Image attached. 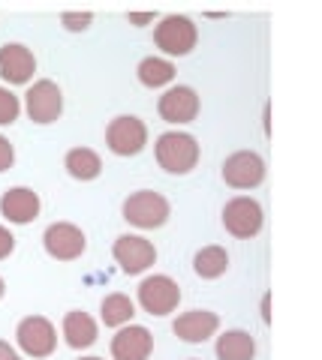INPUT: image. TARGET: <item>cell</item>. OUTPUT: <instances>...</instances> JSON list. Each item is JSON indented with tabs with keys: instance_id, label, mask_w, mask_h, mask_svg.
Instances as JSON below:
<instances>
[{
	"instance_id": "obj_1",
	"label": "cell",
	"mask_w": 322,
	"mask_h": 360,
	"mask_svg": "<svg viewBox=\"0 0 322 360\" xmlns=\"http://www.w3.org/2000/svg\"><path fill=\"white\" fill-rule=\"evenodd\" d=\"M157 162L169 174H190L199 162V144L187 132H163L154 144Z\"/></svg>"
},
{
	"instance_id": "obj_2",
	"label": "cell",
	"mask_w": 322,
	"mask_h": 360,
	"mask_svg": "<svg viewBox=\"0 0 322 360\" xmlns=\"http://www.w3.org/2000/svg\"><path fill=\"white\" fill-rule=\"evenodd\" d=\"M154 42L163 54L169 58H184L190 54L199 42V30L193 25V18L187 15H166L157 27H154Z\"/></svg>"
},
{
	"instance_id": "obj_3",
	"label": "cell",
	"mask_w": 322,
	"mask_h": 360,
	"mask_svg": "<svg viewBox=\"0 0 322 360\" xmlns=\"http://www.w3.org/2000/svg\"><path fill=\"white\" fill-rule=\"evenodd\" d=\"M124 219L136 229H160L169 219V201L154 189H139L124 201Z\"/></svg>"
},
{
	"instance_id": "obj_4",
	"label": "cell",
	"mask_w": 322,
	"mask_h": 360,
	"mask_svg": "<svg viewBox=\"0 0 322 360\" xmlns=\"http://www.w3.org/2000/svg\"><path fill=\"white\" fill-rule=\"evenodd\" d=\"M16 340L27 357L39 360V357L54 354V348H58V330H54V324L49 319H42V315H27V319L18 321Z\"/></svg>"
},
{
	"instance_id": "obj_5",
	"label": "cell",
	"mask_w": 322,
	"mask_h": 360,
	"mask_svg": "<svg viewBox=\"0 0 322 360\" xmlns=\"http://www.w3.org/2000/svg\"><path fill=\"white\" fill-rule=\"evenodd\" d=\"M262 205L256 198H250V195H238V198H232L226 201V207H223V225H226V231L232 234V238H238V240H250V238H256V234L262 231Z\"/></svg>"
},
{
	"instance_id": "obj_6",
	"label": "cell",
	"mask_w": 322,
	"mask_h": 360,
	"mask_svg": "<svg viewBox=\"0 0 322 360\" xmlns=\"http://www.w3.org/2000/svg\"><path fill=\"white\" fill-rule=\"evenodd\" d=\"M106 144L115 156H136L145 150V144H148V127L132 115H120L109 123Z\"/></svg>"
},
{
	"instance_id": "obj_7",
	"label": "cell",
	"mask_w": 322,
	"mask_h": 360,
	"mask_svg": "<svg viewBox=\"0 0 322 360\" xmlns=\"http://www.w3.org/2000/svg\"><path fill=\"white\" fill-rule=\"evenodd\" d=\"M178 303H181V288L172 276H148L142 279L139 285V307L145 309L148 315H169L178 309Z\"/></svg>"
},
{
	"instance_id": "obj_8",
	"label": "cell",
	"mask_w": 322,
	"mask_h": 360,
	"mask_svg": "<svg viewBox=\"0 0 322 360\" xmlns=\"http://www.w3.org/2000/svg\"><path fill=\"white\" fill-rule=\"evenodd\" d=\"M112 255L115 262L120 264V270L130 276L136 274H145V270L157 262V250H154V243L139 238V234H120L112 246Z\"/></svg>"
},
{
	"instance_id": "obj_9",
	"label": "cell",
	"mask_w": 322,
	"mask_h": 360,
	"mask_svg": "<svg viewBox=\"0 0 322 360\" xmlns=\"http://www.w3.org/2000/svg\"><path fill=\"white\" fill-rule=\"evenodd\" d=\"M223 180L232 189H256L265 180V162L256 150H238L223 162Z\"/></svg>"
},
{
	"instance_id": "obj_10",
	"label": "cell",
	"mask_w": 322,
	"mask_h": 360,
	"mask_svg": "<svg viewBox=\"0 0 322 360\" xmlns=\"http://www.w3.org/2000/svg\"><path fill=\"white\" fill-rule=\"evenodd\" d=\"M42 243H46V252L58 262H75L87 246L85 231L73 222H51L42 234Z\"/></svg>"
},
{
	"instance_id": "obj_11",
	"label": "cell",
	"mask_w": 322,
	"mask_h": 360,
	"mask_svg": "<svg viewBox=\"0 0 322 360\" xmlns=\"http://www.w3.org/2000/svg\"><path fill=\"white\" fill-rule=\"evenodd\" d=\"M25 108H27V117L33 123H54L63 111L61 87L54 82H49V78H42V82H37L25 94Z\"/></svg>"
},
{
	"instance_id": "obj_12",
	"label": "cell",
	"mask_w": 322,
	"mask_h": 360,
	"mask_svg": "<svg viewBox=\"0 0 322 360\" xmlns=\"http://www.w3.org/2000/svg\"><path fill=\"white\" fill-rule=\"evenodd\" d=\"M33 72H37V58L27 45L21 42H6L0 49V78L6 84H27Z\"/></svg>"
},
{
	"instance_id": "obj_13",
	"label": "cell",
	"mask_w": 322,
	"mask_h": 360,
	"mask_svg": "<svg viewBox=\"0 0 322 360\" xmlns=\"http://www.w3.org/2000/svg\"><path fill=\"white\" fill-rule=\"evenodd\" d=\"M39 195L27 186H13L0 195V217L13 225H27L39 217Z\"/></svg>"
},
{
	"instance_id": "obj_14",
	"label": "cell",
	"mask_w": 322,
	"mask_h": 360,
	"mask_svg": "<svg viewBox=\"0 0 322 360\" xmlns=\"http://www.w3.org/2000/svg\"><path fill=\"white\" fill-rule=\"evenodd\" d=\"M157 111L166 123H190L199 115V96L193 87H172L166 90L157 103Z\"/></svg>"
},
{
	"instance_id": "obj_15",
	"label": "cell",
	"mask_w": 322,
	"mask_h": 360,
	"mask_svg": "<svg viewBox=\"0 0 322 360\" xmlns=\"http://www.w3.org/2000/svg\"><path fill=\"white\" fill-rule=\"evenodd\" d=\"M151 352H154V336L148 328L130 324V328H120L112 336V357L115 360H148Z\"/></svg>"
},
{
	"instance_id": "obj_16",
	"label": "cell",
	"mask_w": 322,
	"mask_h": 360,
	"mask_svg": "<svg viewBox=\"0 0 322 360\" xmlns=\"http://www.w3.org/2000/svg\"><path fill=\"white\" fill-rule=\"evenodd\" d=\"M220 328V319L217 312H208V309H190V312H181L172 324V330L178 340L184 342H205L208 336H214Z\"/></svg>"
},
{
	"instance_id": "obj_17",
	"label": "cell",
	"mask_w": 322,
	"mask_h": 360,
	"mask_svg": "<svg viewBox=\"0 0 322 360\" xmlns=\"http://www.w3.org/2000/svg\"><path fill=\"white\" fill-rule=\"evenodd\" d=\"M63 340L70 348L82 352V348H91L97 342V321L82 309H73L63 315Z\"/></svg>"
},
{
	"instance_id": "obj_18",
	"label": "cell",
	"mask_w": 322,
	"mask_h": 360,
	"mask_svg": "<svg viewBox=\"0 0 322 360\" xmlns=\"http://www.w3.org/2000/svg\"><path fill=\"white\" fill-rule=\"evenodd\" d=\"M256 357V340L247 330H226L217 336V360H253Z\"/></svg>"
},
{
	"instance_id": "obj_19",
	"label": "cell",
	"mask_w": 322,
	"mask_h": 360,
	"mask_svg": "<svg viewBox=\"0 0 322 360\" xmlns=\"http://www.w3.org/2000/svg\"><path fill=\"white\" fill-rule=\"evenodd\" d=\"M63 168L75 180H94V177H99V172H103V160H99V153L91 148H73L66 153Z\"/></svg>"
},
{
	"instance_id": "obj_20",
	"label": "cell",
	"mask_w": 322,
	"mask_h": 360,
	"mask_svg": "<svg viewBox=\"0 0 322 360\" xmlns=\"http://www.w3.org/2000/svg\"><path fill=\"white\" fill-rule=\"evenodd\" d=\"M136 72H139V82L145 87H151V90L166 87V84L175 82V63L166 60V58H145L139 63Z\"/></svg>"
},
{
	"instance_id": "obj_21",
	"label": "cell",
	"mask_w": 322,
	"mask_h": 360,
	"mask_svg": "<svg viewBox=\"0 0 322 360\" xmlns=\"http://www.w3.org/2000/svg\"><path fill=\"white\" fill-rule=\"evenodd\" d=\"M99 315H103V324L106 328H124V324L132 321V315H136V303H132L127 295H109L103 300V307H99Z\"/></svg>"
},
{
	"instance_id": "obj_22",
	"label": "cell",
	"mask_w": 322,
	"mask_h": 360,
	"mask_svg": "<svg viewBox=\"0 0 322 360\" xmlns=\"http://www.w3.org/2000/svg\"><path fill=\"white\" fill-rule=\"evenodd\" d=\"M229 267V255L223 246H205V250H199L196 258H193V270L202 279H217L223 276Z\"/></svg>"
},
{
	"instance_id": "obj_23",
	"label": "cell",
	"mask_w": 322,
	"mask_h": 360,
	"mask_svg": "<svg viewBox=\"0 0 322 360\" xmlns=\"http://www.w3.org/2000/svg\"><path fill=\"white\" fill-rule=\"evenodd\" d=\"M18 115H21L18 96L9 87H0V127H9V123H16Z\"/></svg>"
},
{
	"instance_id": "obj_24",
	"label": "cell",
	"mask_w": 322,
	"mask_h": 360,
	"mask_svg": "<svg viewBox=\"0 0 322 360\" xmlns=\"http://www.w3.org/2000/svg\"><path fill=\"white\" fill-rule=\"evenodd\" d=\"M91 21H94L91 13H63V15H61V25H63L66 30H73V33L87 30V27H91Z\"/></svg>"
},
{
	"instance_id": "obj_25",
	"label": "cell",
	"mask_w": 322,
	"mask_h": 360,
	"mask_svg": "<svg viewBox=\"0 0 322 360\" xmlns=\"http://www.w3.org/2000/svg\"><path fill=\"white\" fill-rule=\"evenodd\" d=\"M13 162H16V148L9 144V139H4V135H0V172H9V168H13Z\"/></svg>"
},
{
	"instance_id": "obj_26",
	"label": "cell",
	"mask_w": 322,
	"mask_h": 360,
	"mask_svg": "<svg viewBox=\"0 0 322 360\" xmlns=\"http://www.w3.org/2000/svg\"><path fill=\"white\" fill-rule=\"evenodd\" d=\"M13 250H16V238L9 234V229H4V225H0V262L13 255Z\"/></svg>"
},
{
	"instance_id": "obj_27",
	"label": "cell",
	"mask_w": 322,
	"mask_h": 360,
	"mask_svg": "<svg viewBox=\"0 0 322 360\" xmlns=\"http://www.w3.org/2000/svg\"><path fill=\"white\" fill-rule=\"evenodd\" d=\"M0 360H21V357H18V352H16V348H13V345H9V342H4V340H0Z\"/></svg>"
},
{
	"instance_id": "obj_28",
	"label": "cell",
	"mask_w": 322,
	"mask_h": 360,
	"mask_svg": "<svg viewBox=\"0 0 322 360\" xmlns=\"http://www.w3.org/2000/svg\"><path fill=\"white\" fill-rule=\"evenodd\" d=\"M130 25H148V21H154V13H130Z\"/></svg>"
},
{
	"instance_id": "obj_29",
	"label": "cell",
	"mask_w": 322,
	"mask_h": 360,
	"mask_svg": "<svg viewBox=\"0 0 322 360\" xmlns=\"http://www.w3.org/2000/svg\"><path fill=\"white\" fill-rule=\"evenodd\" d=\"M268 309H271V297L265 295V297H262V319H265V321H271V312H268Z\"/></svg>"
},
{
	"instance_id": "obj_30",
	"label": "cell",
	"mask_w": 322,
	"mask_h": 360,
	"mask_svg": "<svg viewBox=\"0 0 322 360\" xmlns=\"http://www.w3.org/2000/svg\"><path fill=\"white\" fill-rule=\"evenodd\" d=\"M4 291H6V283H4V279H0V297H4Z\"/></svg>"
},
{
	"instance_id": "obj_31",
	"label": "cell",
	"mask_w": 322,
	"mask_h": 360,
	"mask_svg": "<svg viewBox=\"0 0 322 360\" xmlns=\"http://www.w3.org/2000/svg\"><path fill=\"white\" fill-rule=\"evenodd\" d=\"M79 360H103V357H79Z\"/></svg>"
},
{
	"instance_id": "obj_32",
	"label": "cell",
	"mask_w": 322,
	"mask_h": 360,
	"mask_svg": "<svg viewBox=\"0 0 322 360\" xmlns=\"http://www.w3.org/2000/svg\"><path fill=\"white\" fill-rule=\"evenodd\" d=\"M190 360H199V357H190Z\"/></svg>"
}]
</instances>
